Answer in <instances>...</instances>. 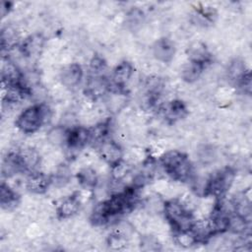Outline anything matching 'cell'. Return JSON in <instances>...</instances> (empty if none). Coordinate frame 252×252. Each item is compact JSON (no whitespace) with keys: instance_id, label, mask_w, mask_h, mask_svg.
I'll return each mask as SVG.
<instances>
[{"instance_id":"obj_12","label":"cell","mask_w":252,"mask_h":252,"mask_svg":"<svg viewBox=\"0 0 252 252\" xmlns=\"http://www.w3.org/2000/svg\"><path fill=\"white\" fill-rule=\"evenodd\" d=\"M52 183V177L39 171H32L26 180L27 189L34 194H43Z\"/></svg>"},{"instance_id":"obj_11","label":"cell","mask_w":252,"mask_h":252,"mask_svg":"<svg viewBox=\"0 0 252 252\" xmlns=\"http://www.w3.org/2000/svg\"><path fill=\"white\" fill-rule=\"evenodd\" d=\"M91 142L90 128L83 126H75L68 129L66 145L70 149L78 150L85 147Z\"/></svg>"},{"instance_id":"obj_13","label":"cell","mask_w":252,"mask_h":252,"mask_svg":"<svg viewBox=\"0 0 252 252\" xmlns=\"http://www.w3.org/2000/svg\"><path fill=\"white\" fill-rule=\"evenodd\" d=\"M175 51L174 43L167 37L158 39L153 45L154 57L162 63H169L173 59Z\"/></svg>"},{"instance_id":"obj_26","label":"cell","mask_w":252,"mask_h":252,"mask_svg":"<svg viewBox=\"0 0 252 252\" xmlns=\"http://www.w3.org/2000/svg\"><path fill=\"white\" fill-rule=\"evenodd\" d=\"M131 167L129 164H127L123 159L119 161L118 163L111 166V177L112 180L115 182H120L123 180L127 174L130 172Z\"/></svg>"},{"instance_id":"obj_18","label":"cell","mask_w":252,"mask_h":252,"mask_svg":"<svg viewBox=\"0 0 252 252\" xmlns=\"http://www.w3.org/2000/svg\"><path fill=\"white\" fill-rule=\"evenodd\" d=\"M20 201V196L4 181L0 186V205L4 210L14 209Z\"/></svg>"},{"instance_id":"obj_30","label":"cell","mask_w":252,"mask_h":252,"mask_svg":"<svg viewBox=\"0 0 252 252\" xmlns=\"http://www.w3.org/2000/svg\"><path fill=\"white\" fill-rule=\"evenodd\" d=\"M160 244L158 243V241L153 237V236H144L141 239V247L144 250H159L160 249Z\"/></svg>"},{"instance_id":"obj_23","label":"cell","mask_w":252,"mask_h":252,"mask_svg":"<svg viewBox=\"0 0 252 252\" xmlns=\"http://www.w3.org/2000/svg\"><path fill=\"white\" fill-rule=\"evenodd\" d=\"M17 32L12 27H6L1 32V47L2 50H9L17 44Z\"/></svg>"},{"instance_id":"obj_28","label":"cell","mask_w":252,"mask_h":252,"mask_svg":"<svg viewBox=\"0 0 252 252\" xmlns=\"http://www.w3.org/2000/svg\"><path fill=\"white\" fill-rule=\"evenodd\" d=\"M67 132H68V129L62 126H57L49 131L48 139L52 144H55V145L66 144Z\"/></svg>"},{"instance_id":"obj_24","label":"cell","mask_w":252,"mask_h":252,"mask_svg":"<svg viewBox=\"0 0 252 252\" xmlns=\"http://www.w3.org/2000/svg\"><path fill=\"white\" fill-rule=\"evenodd\" d=\"M19 153H20L28 170L33 169L40 161V158H39L38 153L35 150L32 149V148H26V149L22 150Z\"/></svg>"},{"instance_id":"obj_31","label":"cell","mask_w":252,"mask_h":252,"mask_svg":"<svg viewBox=\"0 0 252 252\" xmlns=\"http://www.w3.org/2000/svg\"><path fill=\"white\" fill-rule=\"evenodd\" d=\"M143 12L138 10V9H135V10H132L129 14H128V21H129V24L130 25H137L139 24L142 19H143Z\"/></svg>"},{"instance_id":"obj_17","label":"cell","mask_w":252,"mask_h":252,"mask_svg":"<svg viewBox=\"0 0 252 252\" xmlns=\"http://www.w3.org/2000/svg\"><path fill=\"white\" fill-rule=\"evenodd\" d=\"M188 58L189 61L200 64L204 67H207L212 61V55L205 44L201 42L194 43L188 49Z\"/></svg>"},{"instance_id":"obj_2","label":"cell","mask_w":252,"mask_h":252,"mask_svg":"<svg viewBox=\"0 0 252 252\" xmlns=\"http://www.w3.org/2000/svg\"><path fill=\"white\" fill-rule=\"evenodd\" d=\"M159 162L165 173L180 182L188 181L193 175V165L186 154L177 150L165 152L159 158Z\"/></svg>"},{"instance_id":"obj_10","label":"cell","mask_w":252,"mask_h":252,"mask_svg":"<svg viewBox=\"0 0 252 252\" xmlns=\"http://www.w3.org/2000/svg\"><path fill=\"white\" fill-rule=\"evenodd\" d=\"M110 91V81H108L104 76H91L86 84L85 93L86 94L93 98L97 99Z\"/></svg>"},{"instance_id":"obj_29","label":"cell","mask_w":252,"mask_h":252,"mask_svg":"<svg viewBox=\"0 0 252 252\" xmlns=\"http://www.w3.org/2000/svg\"><path fill=\"white\" fill-rule=\"evenodd\" d=\"M106 68V63L103 58L94 56L90 62V72L92 76H101Z\"/></svg>"},{"instance_id":"obj_5","label":"cell","mask_w":252,"mask_h":252,"mask_svg":"<svg viewBox=\"0 0 252 252\" xmlns=\"http://www.w3.org/2000/svg\"><path fill=\"white\" fill-rule=\"evenodd\" d=\"M235 178V172L231 167H224L213 173L207 179L203 194L205 196H213L217 200L222 199L230 189Z\"/></svg>"},{"instance_id":"obj_20","label":"cell","mask_w":252,"mask_h":252,"mask_svg":"<svg viewBox=\"0 0 252 252\" xmlns=\"http://www.w3.org/2000/svg\"><path fill=\"white\" fill-rule=\"evenodd\" d=\"M248 71L249 70L246 69L244 62L238 58H235L229 63L227 67V77L231 82L237 85Z\"/></svg>"},{"instance_id":"obj_16","label":"cell","mask_w":252,"mask_h":252,"mask_svg":"<svg viewBox=\"0 0 252 252\" xmlns=\"http://www.w3.org/2000/svg\"><path fill=\"white\" fill-rule=\"evenodd\" d=\"M84 72L79 63H71L65 66L60 73L61 83L67 88H74L80 84Z\"/></svg>"},{"instance_id":"obj_3","label":"cell","mask_w":252,"mask_h":252,"mask_svg":"<svg viewBox=\"0 0 252 252\" xmlns=\"http://www.w3.org/2000/svg\"><path fill=\"white\" fill-rule=\"evenodd\" d=\"M163 213L173 232L191 230L196 222L191 210L177 199L166 201L163 204Z\"/></svg>"},{"instance_id":"obj_8","label":"cell","mask_w":252,"mask_h":252,"mask_svg":"<svg viewBox=\"0 0 252 252\" xmlns=\"http://www.w3.org/2000/svg\"><path fill=\"white\" fill-rule=\"evenodd\" d=\"M27 170L20 153H9L2 160L1 173L4 177L9 178Z\"/></svg>"},{"instance_id":"obj_22","label":"cell","mask_w":252,"mask_h":252,"mask_svg":"<svg viewBox=\"0 0 252 252\" xmlns=\"http://www.w3.org/2000/svg\"><path fill=\"white\" fill-rule=\"evenodd\" d=\"M173 237H174V241L178 245H180L181 247H184V248L191 247V246L199 243L198 239L192 229L187 230V231H174Z\"/></svg>"},{"instance_id":"obj_14","label":"cell","mask_w":252,"mask_h":252,"mask_svg":"<svg viewBox=\"0 0 252 252\" xmlns=\"http://www.w3.org/2000/svg\"><path fill=\"white\" fill-rule=\"evenodd\" d=\"M81 207V201L77 193H74L60 201L56 208V215L59 219H69L75 216Z\"/></svg>"},{"instance_id":"obj_21","label":"cell","mask_w":252,"mask_h":252,"mask_svg":"<svg viewBox=\"0 0 252 252\" xmlns=\"http://www.w3.org/2000/svg\"><path fill=\"white\" fill-rule=\"evenodd\" d=\"M205 69H206V67H204L200 64L188 61L187 64L183 67V69L181 71V77L185 82L193 83L200 78L201 74L203 73V71Z\"/></svg>"},{"instance_id":"obj_32","label":"cell","mask_w":252,"mask_h":252,"mask_svg":"<svg viewBox=\"0 0 252 252\" xmlns=\"http://www.w3.org/2000/svg\"><path fill=\"white\" fill-rule=\"evenodd\" d=\"M11 5H12V3H10V2H3L2 3V8H1L2 17H5V15L10 11Z\"/></svg>"},{"instance_id":"obj_15","label":"cell","mask_w":252,"mask_h":252,"mask_svg":"<svg viewBox=\"0 0 252 252\" xmlns=\"http://www.w3.org/2000/svg\"><path fill=\"white\" fill-rule=\"evenodd\" d=\"M164 119L168 123H175L178 120L183 119L188 111L185 103L179 99H173L168 101L161 109Z\"/></svg>"},{"instance_id":"obj_19","label":"cell","mask_w":252,"mask_h":252,"mask_svg":"<svg viewBox=\"0 0 252 252\" xmlns=\"http://www.w3.org/2000/svg\"><path fill=\"white\" fill-rule=\"evenodd\" d=\"M77 179L79 184L85 189H94L98 182L97 174L95 170L92 167H86L81 169L77 173Z\"/></svg>"},{"instance_id":"obj_7","label":"cell","mask_w":252,"mask_h":252,"mask_svg":"<svg viewBox=\"0 0 252 252\" xmlns=\"http://www.w3.org/2000/svg\"><path fill=\"white\" fill-rule=\"evenodd\" d=\"M98 153L100 158L110 166L123 159V150L121 146L113 140H104L99 143Z\"/></svg>"},{"instance_id":"obj_1","label":"cell","mask_w":252,"mask_h":252,"mask_svg":"<svg viewBox=\"0 0 252 252\" xmlns=\"http://www.w3.org/2000/svg\"><path fill=\"white\" fill-rule=\"evenodd\" d=\"M135 186H127L122 191L115 192L108 199L98 203L92 216L94 224H105L110 220L130 212L137 203V191Z\"/></svg>"},{"instance_id":"obj_6","label":"cell","mask_w":252,"mask_h":252,"mask_svg":"<svg viewBox=\"0 0 252 252\" xmlns=\"http://www.w3.org/2000/svg\"><path fill=\"white\" fill-rule=\"evenodd\" d=\"M134 73L133 65L128 61H122L113 70L110 82V90L113 88V92L122 93L126 84L131 79Z\"/></svg>"},{"instance_id":"obj_4","label":"cell","mask_w":252,"mask_h":252,"mask_svg":"<svg viewBox=\"0 0 252 252\" xmlns=\"http://www.w3.org/2000/svg\"><path fill=\"white\" fill-rule=\"evenodd\" d=\"M49 108L44 103H34L25 108L16 119V127L25 134H32L45 123Z\"/></svg>"},{"instance_id":"obj_25","label":"cell","mask_w":252,"mask_h":252,"mask_svg":"<svg viewBox=\"0 0 252 252\" xmlns=\"http://www.w3.org/2000/svg\"><path fill=\"white\" fill-rule=\"evenodd\" d=\"M90 132H91V142L95 141V142L101 143L102 141L105 140V137L109 132V122L105 121V122L99 123L94 127L90 128Z\"/></svg>"},{"instance_id":"obj_9","label":"cell","mask_w":252,"mask_h":252,"mask_svg":"<svg viewBox=\"0 0 252 252\" xmlns=\"http://www.w3.org/2000/svg\"><path fill=\"white\" fill-rule=\"evenodd\" d=\"M44 43L45 38L41 33H33L24 39L20 45V51L25 57H36L41 54Z\"/></svg>"},{"instance_id":"obj_27","label":"cell","mask_w":252,"mask_h":252,"mask_svg":"<svg viewBox=\"0 0 252 252\" xmlns=\"http://www.w3.org/2000/svg\"><path fill=\"white\" fill-rule=\"evenodd\" d=\"M107 245L111 249L121 250L127 245V236L115 230L107 238Z\"/></svg>"}]
</instances>
